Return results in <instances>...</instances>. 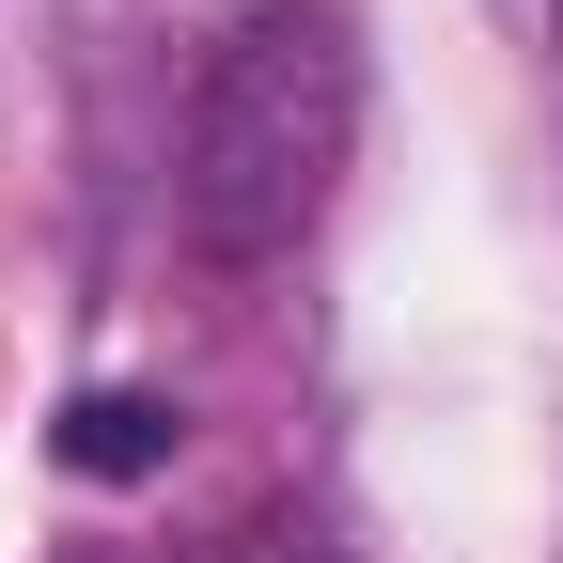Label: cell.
<instances>
[{
	"label": "cell",
	"mask_w": 563,
	"mask_h": 563,
	"mask_svg": "<svg viewBox=\"0 0 563 563\" xmlns=\"http://www.w3.org/2000/svg\"><path fill=\"white\" fill-rule=\"evenodd\" d=\"M344 157H361V32L329 0H251V16L203 47L188 79V141H173V188H188V235L220 266H266L329 220Z\"/></svg>",
	"instance_id": "cell-1"
},
{
	"label": "cell",
	"mask_w": 563,
	"mask_h": 563,
	"mask_svg": "<svg viewBox=\"0 0 563 563\" xmlns=\"http://www.w3.org/2000/svg\"><path fill=\"white\" fill-rule=\"evenodd\" d=\"M173 439H188L173 391H79V407L47 422V454L79 470V485H141V470H173Z\"/></svg>",
	"instance_id": "cell-2"
}]
</instances>
